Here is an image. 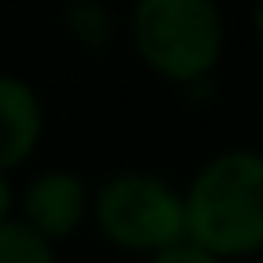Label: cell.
<instances>
[{
	"instance_id": "6da1fadb",
	"label": "cell",
	"mask_w": 263,
	"mask_h": 263,
	"mask_svg": "<svg viewBox=\"0 0 263 263\" xmlns=\"http://www.w3.org/2000/svg\"><path fill=\"white\" fill-rule=\"evenodd\" d=\"M186 201V240L205 248L217 259L263 252V155L259 151H224L209 159Z\"/></svg>"
},
{
	"instance_id": "7a4b0ae2",
	"label": "cell",
	"mask_w": 263,
	"mask_h": 263,
	"mask_svg": "<svg viewBox=\"0 0 263 263\" xmlns=\"http://www.w3.org/2000/svg\"><path fill=\"white\" fill-rule=\"evenodd\" d=\"M136 50L171 82H201L224 47V20L213 0H136Z\"/></svg>"
},
{
	"instance_id": "3957f363",
	"label": "cell",
	"mask_w": 263,
	"mask_h": 263,
	"mask_svg": "<svg viewBox=\"0 0 263 263\" xmlns=\"http://www.w3.org/2000/svg\"><path fill=\"white\" fill-rule=\"evenodd\" d=\"M97 229L128 252H163L186 240V201L155 174H120L97 194Z\"/></svg>"
},
{
	"instance_id": "277c9868",
	"label": "cell",
	"mask_w": 263,
	"mask_h": 263,
	"mask_svg": "<svg viewBox=\"0 0 263 263\" xmlns=\"http://www.w3.org/2000/svg\"><path fill=\"white\" fill-rule=\"evenodd\" d=\"M85 217V186L66 171L43 174L24 194V224H31L39 236L58 240L82 224Z\"/></svg>"
},
{
	"instance_id": "5b68a950",
	"label": "cell",
	"mask_w": 263,
	"mask_h": 263,
	"mask_svg": "<svg viewBox=\"0 0 263 263\" xmlns=\"http://www.w3.org/2000/svg\"><path fill=\"white\" fill-rule=\"evenodd\" d=\"M43 132L39 97L16 78H0V171H12L35 151Z\"/></svg>"
},
{
	"instance_id": "8992f818",
	"label": "cell",
	"mask_w": 263,
	"mask_h": 263,
	"mask_svg": "<svg viewBox=\"0 0 263 263\" xmlns=\"http://www.w3.org/2000/svg\"><path fill=\"white\" fill-rule=\"evenodd\" d=\"M0 263H54L50 240L24 221H4L0 224Z\"/></svg>"
},
{
	"instance_id": "52a82bcc",
	"label": "cell",
	"mask_w": 263,
	"mask_h": 263,
	"mask_svg": "<svg viewBox=\"0 0 263 263\" xmlns=\"http://www.w3.org/2000/svg\"><path fill=\"white\" fill-rule=\"evenodd\" d=\"M70 27H74V35L82 43H89V47H101L108 35V16L101 4H93V0H78L74 8H70Z\"/></svg>"
},
{
	"instance_id": "ba28073f",
	"label": "cell",
	"mask_w": 263,
	"mask_h": 263,
	"mask_svg": "<svg viewBox=\"0 0 263 263\" xmlns=\"http://www.w3.org/2000/svg\"><path fill=\"white\" fill-rule=\"evenodd\" d=\"M147 263H221V259H217V255H209L205 248H197L194 240H178V244L155 252Z\"/></svg>"
},
{
	"instance_id": "9c48e42d",
	"label": "cell",
	"mask_w": 263,
	"mask_h": 263,
	"mask_svg": "<svg viewBox=\"0 0 263 263\" xmlns=\"http://www.w3.org/2000/svg\"><path fill=\"white\" fill-rule=\"evenodd\" d=\"M12 221V186H8V171H0V224Z\"/></svg>"
},
{
	"instance_id": "30bf717a",
	"label": "cell",
	"mask_w": 263,
	"mask_h": 263,
	"mask_svg": "<svg viewBox=\"0 0 263 263\" xmlns=\"http://www.w3.org/2000/svg\"><path fill=\"white\" fill-rule=\"evenodd\" d=\"M255 35H259V43H263V0L255 4Z\"/></svg>"
}]
</instances>
